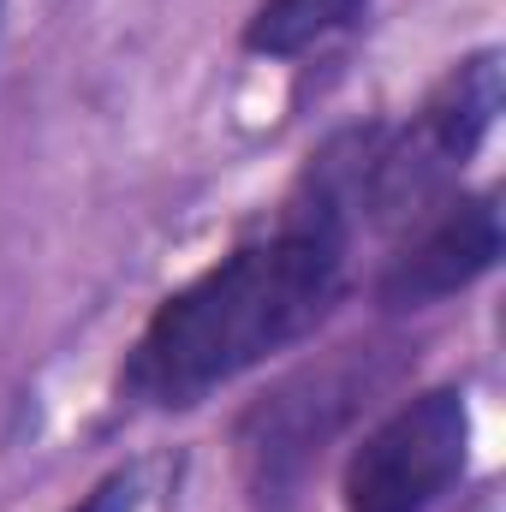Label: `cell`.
<instances>
[{
  "mask_svg": "<svg viewBox=\"0 0 506 512\" xmlns=\"http://www.w3.org/2000/svg\"><path fill=\"white\" fill-rule=\"evenodd\" d=\"M381 143V120L334 131L310 149L274 221L155 304L120 364V405L179 417L221 387L304 346L352 292L358 191Z\"/></svg>",
  "mask_w": 506,
  "mask_h": 512,
  "instance_id": "6da1fadb",
  "label": "cell"
},
{
  "mask_svg": "<svg viewBox=\"0 0 506 512\" xmlns=\"http://www.w3.org/2000/svg\"><path fill=\"white\" fill-rule=\"evenodd\" d=\"M501 102V48H471L465 60H453L405 126H381V143L358 191V233L387 239L405 221H417L435 197H447L459 173L483 155L489 131L501 120Z\"/></svg>",
  "mask_w": 506,
  "mask_h": 512,
  "instance_id": "7a4b0ae2",
  "label": "cell"
},
{
  "mask_svg": "<svg viewBox=\"0 0 506 512\" xmlns=\"http://www.w3.org/2000/svg\"><path fill=\"white\" fill-rule=\"evenodd\" d=\"M381 370L364 346H346L340 358L304 364L268 393H256L233 423V447H239V477L256 512H286L298 501L310 465L322 459V447L370 405Z\"/></svg>",
  "mask_w": 506,
  "mask_h": 512,
  "instance_id": "3957f363",
  "label": "cell"
},
{
  "mask_svg": "<svg viewBox=\"0 0 506 512\" xmlns=\"http://www.w3.org/2000/svg\"><path fill=\"white\" fill-rule=\"evenodd\" d=\"M471 393L459 382L399 399L346 453L340 507L346 512H429L465 483L471 465Z\"/></svg>",
  "mask_w": 506,
  "mask_h": 512,
  "instance_id": "277c9868",
  "label": "cell"
},
{
  "mask_svg": "<svg viewBox=\"0 0 506 512\" xmlns=\"http://www.w3.org/2000/svg\"><path fill=\"white\" fill-rule=\"evenodd\" d=\"M387 239L393 245L376 262V274H370V304L381 316L435 310V304L471 292L483 274H495V262L506 251L501 197L453 185L447 197H435L417 221H405Z\"/></svg>",
  "mask_w": 506,
  "mask_h": 512,
  "instance_id": "5b68a950",
  "label": "cell"
},
{
  "mask_svg": "<svg viewBox=\"0 0 506 512\" xmlns=\"http://www.w3.org/2000/svg\"><path fill=\"white\" fill-rule=\"evenodd\" d=\"M376 0H256L239 30V48L256 60H304L322 42L358 30Z\"/></svg>",
  "mask_w": 506,
  "mask_h": 512,
  "instance_id": "8992f818",
  "label": "cell"
},
{
  "mask_svg": "<svg viewBox=\"0 0 506 512\" xmlns=\"http://www.w3.org/2000/svg\"><path fill=\"white\" fill-rule=\"evenodd\" d=\"M131 507H137V477L131 471H108L72 512H131Z\"/></svg>",
  "mask_w": 506,
  "mask_h": 512,
  "instance_id": "52a82bcc",
  "label": "cell"
},
{
  "mask_svg": "<svg viewBox=\"0 0 506 512\" xmlns=\"http://www.w3.org/2000/svg\"><path fill=\"white\" fill-rule=\"evenodd\" d=\"M0 36H6V0H0Z\"/></svg>",
  "mask_w": 506,
  "mask_h": 512,
  "instance_id": "ba28073f",
  "label": "cell"
}]
</instances>
